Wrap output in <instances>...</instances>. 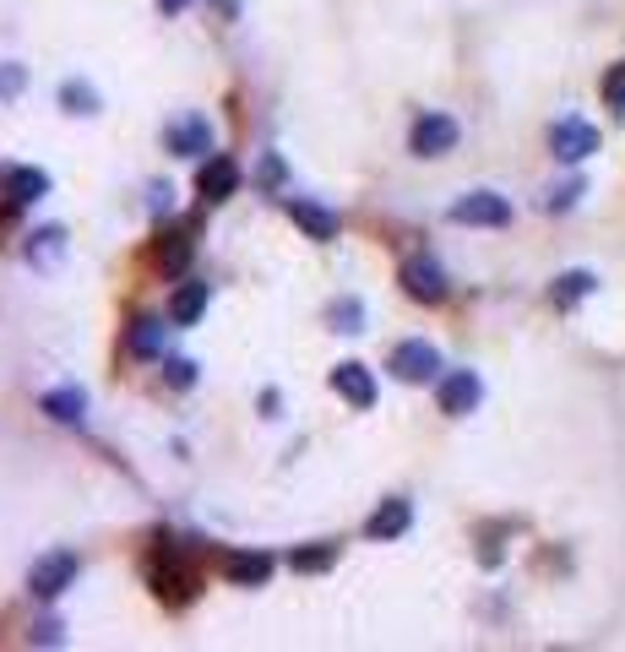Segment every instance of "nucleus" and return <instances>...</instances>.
<instances>
[{"label":"nucleus","mask_w":625,"mask_h":652,"mask_svg":"<svg viewBox=\"0 0 625 652\" xmlns=\"http://www.w3.org/2000/svg\"><path fill=\"white\" fill-rule=\"evenodd\" d=\"M604 104H610L615 115H625V61L610 65V76H604Z\"/></svg>","instance_id":"b1692460"},{"label":"nucleus","mask_w":625,"mask_h":652,"mask_svg":"<svg viewBox=\"0 0 625 652\" xmlns=\"http://www.w3.org/2000/svg\"><path fill=\"white\" fill-rule=\"evenodd\" d=\"M408 522H414V506L403 501V495H392V501H381L365 522V533H371L375 544H392V538H403L408 533Z\"/></svg>","instance_id":"ddd939ff"},{"label":"nucleus","mask_w":625,"mask_h":652,"mask_svg":"<svg viewBox=\"0 0 625 652\" xmlns=\"http://www.w3.org/2000/svg\"><path fill=\"white\" fill-rule=\"evenodd\" d=\"M175 207V191L169 186H153V212H169Z\"/></svg>","instance_id":"c756f323"},{"label":"nucleus","mask_w":625,"mask_h":652,"mask_svg":"<svg viewBox=\"0 0 625 652\" xmlns=\"http://www.w3.org/2000/svg\"><path fill=\"white\" fill-rule=\"evenodd\" d=\"M550 153L561 158V164H582V158H593L598 153V130L587 126V120H555L550 126Z\"/></svg>","instance_id":"423d86ee"},{"label":"nucleus","mask_w":625,"mask_h":652,"mask_svg":"<svg viewBox=\"0 0 625 652\" xmlns=\"http://www.w3.org/2000/svg\"><path fill=\"white\" fill-rule=\"evenodd\" d=\"M479 397H485V381H479L473 370H451V376H440V387H436L440 413H451V419L473 413V408H479Z\"/></svg>","instance_id":"0eeeda50"},{"label":"nucleus","mask_w":625,"mask_h":652,"mask_svg":"<svg viewBox=\"0 0 625 652\" xmlns=\"http://www.w3.org/2000/svg\"><path fill=\"white\" fill-rule=\"evenodd\" d=\"M593 288H598V277H593V272H582V266H576V272H561V277L550 283V305H555V311H576Z\"/></svg>","instance_id":"dca6fc26"},{"label":"nucleus","mask_w":625,"mask_h":652,"mask_svg":"<svg viewBox=\"0 0 625 652\" xmlns=\"http://www.w3.org/2000/svg\"><path fill=\"white\" fill-rule=\"evenodd\" d=\"M61 109L65 115H98V93H93V82H61Z\"/></svg>","instance_id":"aec40b11"},{"label":"nucleus","mask_w":625,"mask_h":652,"mask_svg":"<svg viewBox=\"0 0 625 652\" xmlns=\"http://www.w3.org/2000/svg\"><path fill=\"white\" fill-rule=\"evenodd\" d=\"M33 642L55 648V642H61V620H39V625H33Z\"/></svg>","instance_id":"bb28decb"},{"label":"nucleus","mask_w":625,"mask_h":652,"mask_svg":"<svg viewBox=\"0 0 625 652\" xmlns=\"http://www.w3.org/2000/svg\"><path fill=\"white\" fill-rule=\"evenodd\" d=\"M39 408H44L55 424H82V419H87V391L82 387H55V391L39 397Z\"/></svg>","instance_id":"4468645a"},{"label":"nucleus","mask_w":625,"mask_h":652,"mask_svg":"<svg viewBox=\"0 0 625 652\" xmlns=\"http://www.w3.org/2000/svg\"><path fill=\"white\" fill-rule=\"evenodd\" d=\"M76 571H82V560H76L71 549H50V555H39V560H33L28 587H33L39 598H61L65 587L76 582Z\"/></svg>","instance_id":"7ed1b4c3"},{"label":"nucleus","mask_w":625,"mask_h":652,"mask_svg":"<svg viewBox=\"0 0 625 652\" xmlns=\"http://www.w3.org/2000/svg\"><path fill=\"white\" fill-rule=\"evenodd\" d=\"M207 299H212V294H207V283H196V277H190V283H180V288H175V299H169V322H175V326H196L201 316H207Z\"/></svg>","instance_id":"2eb2a0df"},{"label":"nucleus","mask_w":625,"mask_h":652,"mask_svg":"<svg viewBox=\"0 0 625 652\" xmlns=\"http://www.w3.org/2000/svg\"><path fill=\"white\" fill-rule=\"evenodd\" d=\"M186 6H190V0H158V11H164V17H180Z\"/></svg>","instance_id":"7c9ffc66"},{"label":"nucleus","mask_w":625,"mask_h":652,"mask_svg":"<svg viewBox=\"0 0 625 652\" xmlns=\"http://www.w3.org/2000/svg\"><path fill=\"white\" fill-rule=\"evenodd\" d=\"M164 381H169V387H196V365H190V359H164Z\"/></svg>","instance_id":"393cba45"},{"label":"nucleus","mask_w":625,"mask_h":652,"mask_svg":"<svg viewBox=\"0 0 625 652\" xmlns=\"http://www.w3.org/2000/svg\"><path fill=\"white\" fill-rule=\"evenodd\" d=\"M164 141H169V153H180V158H207V153H212V120H207V115H186V120L164 126Z\"/></svg>","instance_id":"6e6552de"},{"label":"nucleus","mask_w":625,"mask_h":652,"mask_svg":"<svg viewBox=\"0 0 625 652\" xmlns=\"http://www.w3.org/2000/svg\"><path fill=\"white\" fill-rule=\"evenodd\" d=\"M326 316H332L337 332H365V305H360V299H337Z\"/></svg>","instance_id":"5701e85b"},{"label":"nucleus","mask_w":625,"mask_h":652,"mask_svg":"<svg viewBox=\"0 0 625 652\" xmlns=\"http://www.w3.org/2000/svg\"><path fill=\"white\" fill-rule=\"evenodd\" d=\"M196 191H201V201H229V196L240 191V164L223 158V153H212L201 164V175H196Z\"/></svg>","instance_id":"9d476101"},{"label":"nucleus","mask_w":625,"mask_h":652,"mask_svg":"<svg viewBox=\"0 0 625 652\" xmlns=\"http://www.w3.org/2000/svg\"><path fill=\"white\" fill-rule=\"evenodd\" d=\"M403 288H408V299H419V305H440V299L451 294V283H446V272H440L436 256L403 261Z\"/></svg>","instance_id":"20e7f679"},{"label":"nucleus","mask_w":625,"mask_h":652,"mask_svg":"<svg viewBox=\"0 0 625 652\" xmlns=\"http://www.w3.org/2000/svg\"><path fill=\"white\" fill-rule=\"evenodd\" d=\"M332 391H337L348 408H375V376L360 365V359H348V365L332 370Z\"/></svg>","instance_id":"f8f14e48"},{"label":"nucleus","mask_w":625,"mask_h":652,"mask_svg":"<svg viewBox=\"0 0 625 652\" xmlns=\"http://www.w3.org/2000/svg\"><path fill=\"white\" fill-rule=\"evenodd\" d=\"M446 218H451V223H468V229H506V223H511V201L500 191H468L451 201Z\"/></svg>","instance_id":"f03ea898"},{"label":"nucleus","mask_w":625,"mask_h":652,"mask_svg":"<svg viewBox=\"0 0 625 652\" xmlns=\"http://www.w3.org/2000/svg\"><path fill=\"white\" fill-rule=\"evenodd\" d=\"M39 196H50V175H44V169H11V175H6V201H11V207H28V201H39Z\"/></svg>","instance_id":"a211bd4d"},{"label":"nucleus","mask_w":625,"mask_h":652,"mask_svg":"<svg viewBox=\"0 0 625 652\" xmlns=\"http://www.w3.org/2000/svg\"><path fill=\"white\" fill-rule=\"evenodd\" d=\"M283 207H289V218L305 229V240H315V245H332V240H337V212H332V207L305 201V196H289Z\"/></svg>","instance_id":"1a4fd4ad"},{"label":"nucleus","mask_w":625,"mask_h":652,"mask_svg":"<svg viewBox=\"0 0 625 652\" xmlns=\"http://www.w3.org/2000/svg\"><path fill=\"white\" fill-rule=\"evenodd\" d=\"M392 376L408 381V387H425V381H440V348L425 343V337H408L392 348Z\"/></svg>","instance_id":"f257e3e1"},{"label":"nucleus","mask_w":625,"mask_h":652,"mask_svg":"<svg viewBox=\"0 0 625 652\" xmlns=\"http://www.w3.org/2000/svg\"><path fill=\"white\" fill-rule=\"evenodd\" d=\"M17 87H22V65H6V71H0V98H11Z\"/></svg>","instance_id":"cd10ccee"},{"label":"nucleus","mask_w":625,"mask_h":652,"mask_svg":"<svg viewBox=\"0 0 625 652\" xmlns=\"http://www.w3.org/2000/svg\"><path fill=\"white\" fill-rule=\"evenodd\" d=\"M457 120L451 115H419L414 120V130H408V147L419 153V158H446L451 147H457Z\"/></svg>","instance_id":"39448f33"},{"label":"nucleus","mask_w":625,"mask_h":652,"mask_svg":"<svg viewBox=\"0 0 625 652\" xmlns=\"http://www.w3.org/2000/svg\"><path fill=\"white\" fill-rule=\"evenodd\" d=\"M337 566V544H305V549H294L289 555V571H300V577H315V571H332Z\"/></svg>","instance_id":"6ab92c4d"},{"label":"nucleus","mask_w":625,"mask_h":652,"mask_svg":"<svg viewBox=\"0 0 625 652\" xmlns=\"http://www.w3.org/2000/svg\"><path fill=\"white\" fill-rule=\"evenodd\" d=\"M186 261H190V234H169V240L158 245V266H164V272H186Z\"/></svg>","instance_id":"4be33fe9"},{"label":"nucleus","mask_w":625,"mask_h":652,"mask_svg":"<svg viewBox=\"0 0 625 652\" xmlns=\"http://www.w3.org/2000/svg\"><path fill=\"white\" fill-rule=\"evenodd\" d=\"M223 577L235 587H267L272 555H267V549H229V555H223Z\"/></svg>","instance_id":"9b49d317"},{"label":"nucleus","mask_w":625,"mask_h":652,"mask_svg":"<svg viewBox=\"0 0 625 652\" xmlns=\"http://www.w3.org/2000/svg\"><path fill=\"white\" fill-rule=\"evenodd\" d=\"M261 180H267V186H278V180H283V158H278V153L261 164Z\"/></svg>","instance_id":"c85d7f7f"},{"label":"nucleus","mask_w":625,"mask_h":652,"mask_svg":"<svg viewBox=\"0 0 625 652\" xmlns=\"http://www.w3.org/2000/svg\"><path fill=\"white\" fill-rule=\"evenodd\" d=\"M587 191V186H582V180H565V186H555V191H550V201H544V207H550V212H565V207H576V196Z\"/></svg>","instance_id":"a878e982"},{"label":"nucleus","mask_w":625,"mask_h":652,"mask_svg":"<svg viewBox=\"0 0 625 652\" xmlns=\"http://www.w3.org/2000/svg\"><path fill=\"white\" fill-rule=\"evenodd\" d=\"M164 332H169V326L158 322V316H142V322H131V332H125V348H131L136 359H158V354H164Z\"/></svg>","instance_id":"f3484780"},{"label":"nucleus","mask_w":625,"mask_h":652,"mask_svg":"<svg viewBox=\"0 0 625 652\" xmlns=\"http://www.w3.org/2000/svg\"><path fill=\"white\" fill-rule=\"evenodd\" d=\"M61 251H65V229H39V234L28 240V261H39V266L61 261Z\"/></svg>","instance_id":"412c9836"}]
</instances>
